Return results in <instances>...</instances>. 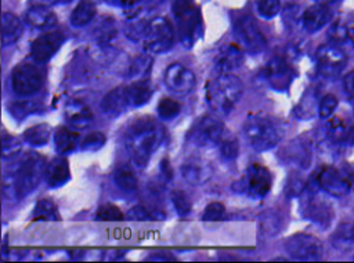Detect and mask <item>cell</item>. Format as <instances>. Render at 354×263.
Segmentation results:
<instances>
[{"label": "cell", "instance_id": "cell-1", "mask_svg": "<svg viewBox=\"0 0 354 263\" xmlns=\"http://www.w3.org/2000/svg\"><path fill=\"white\" fill-rule=\"evenodd\" d=\"M46 159L36 152H26L18 158L3 174L1 191L8 202H19L32 194L44 179Z\"/></svg>", "mask_w": 354, "mask_h": 263}, {"label": "cell", "instance_id": "cell-2", "mask_svg": "<svg viewBox=\"0 0 354 263\" xmlns=\"http://www.w3.org/2000/svg\"><path fill=\"white\" fill-rule=\"evenodd\" d=\"M165 138V127L152 116L134 119L124 133V147L133 163L144 167Z\"/></svg>", "mask_w": 354, "mask_h": 263}, {"label": "cell", "instance_id": "cell-3", "mask_svg": "<svg viewBox=\"0 0 354 263\" xmlns=\"http://www.w3.org/2000/svg\"><path fill=\"white\" fill-rule=\"evenodd\" d=\"M242 132L249 147L257 152L277 147L285 133L282 123L266 112L249 114L243 122Z\"/></svg>", "mask_w": 354, "mask_h": 263}, {"label": "cell", "instance_id": "cell-4", "mask_svg": "<svg viewBox=\"0 0 354 263\" xmlns=\"http://www.w3.org/2000/svg\"><path fill=\"white\" fill-rule=\"evenodd\" d=\"M243 94V84L234 73H221L206 86V102L217 116L231 114Z\"/></svg>", "mask_w": 354, "mask_h": 263}, {"label": "cell", "instance_id": "cell-5", "mask_svg": "<svg viewBox=\"0 0 354 263\" xmlns=\"http://www.w3.org/2000/svg\"><path fill=\"white\" fill-rule=\"evenodd\" d=\"M173 11L177 21L178 40L185 48H191L199 36V11L192 4V0H174Z\"/></svg>", "mask_w": 354, "mask_h": 263}, {"label": "cell", "instance_id": "cell-6", "mask_svg": "<svg viewBox=\"0 0 354 263\" xmlns=\"http://www.w3.org/2000/svg\"><path fill=\"white\" fill-rule=\"evenodd\" d=\"M321 190L304 188L300 194V212L308 221L326 228L333 219V208L329 201L319 192Z\"/></svg>", "mask_w": 354, "mask_h": 263}, {"label": "cell", "instance_id": "cell-7", "mask_svg": "<svg viewBox=\"0 0 354 263\" xmlns=\"http://www.w3.org/2000/svg\"><path fill=\"white\" fill-rule=\"evenodd\" d=\"M224 133V123L218 116L205 115L187 132V141L198 148H213L220 144Z\"/></svg>", "mask_w": 354, "mask_h": 263}, {"label": "cell", "instance_id": "cell-8", "mask_svg": "<svg viewBox=\"0 0 354 263\" xmlns=\"http://www.w3.org/2000/svg\"><path fill=\"white\" fill-rule=\"evenodd\" d=\"M176 35L173 25L163 17L149 19L145 37L142 40L144 48L149 54H163L174 46Z\"/></svg>", "mask_w": 354, "mask_h": 263}, {"label": "cell", "instance_id": "cell-9", "mask_svg": "<svg viewBox=\"0 0 354 263\" xmlns=\"http://www.w3.org/2000/svg\"><path fill=\"white\" fill-rule=\"evenodd\" d=\"M44 84V75L39 66L30 62L17 65L11 75L12 91L25 98L36 94Z\"/></svg>", "mask_w": 354, "mask_h": 263}, {"label": "cell", "instance_id": "cell-10", "mask_svg": "<svg viewBox=\"0 0 354 263\" xmlns=\"http://www.w3.org/2000/svg\"><path fill=\"white\" fill-rule=\"evenodd\" d=\"M283 248L292 259L303 260V262L319 260L324 253L321 241L304 233H296L288 237L283 241Z\"/></svg>", "mask_w": 354, "mask_h": 263}, {"label": "cell", "instance_id": "cell-11", "mask_svg": "<svg viewBox=\"0 0 354 263\" xmlns=\"http://www.w3.org/2000/svg\"><path fill=\"white\" fill-rule=\"evenodd\" d=\"M234 35L239 46L250 54L261 53L267 44L263 32L257 26L256 21L249 15H242L235 21Z\"/></svg>", "mask_w": 354, "mask_h": 263}, {"label": "cell", "instance_id": "cell-12", "mask_svg": "<svg viewBox=\"0 0 354 263\" xmlns=\"http://www.w3.org/2000/svg\"><path fill=\"white\" fill-rule=\"evenodd\" d=\"M346 55L335 44L319 46L315 53V65L324 79H336L346 66Z\"/></svg>", "mask_w": 354, "mask_h": 263}, {"label": "cell", "instance_id": "cell-13", "mask_svg": "<svg viewBox=\"0 0 354 263\" xmlns=\"http://www.w3.org/2000/svg\"><path fill=\"white\" fill-rule=\"evenodd\" d=\"M241 184V191H245L254 199H261L270 192L272 187V176L266 166L260 163H252L248 166Z\"/></svg>", "mask_w": 354, "mask_h": 263}, {"label": "cell", "instance_id": "cell-14", "mask_svg": "<svg viewBox=\"0 0 354 263\" xmlns=\"http://www.w3.org/2000/svg\"><path fill=\"white\" fill-rule=\"evenodd\" d=\"M315 185L332 197H343L350 191L351 180L335 166H322L315 173Z\"/></svg>", "mask_w": 354, "mask_h": 263}, {"label": "cell", "instance_id": "cell-15", "mask_svg": "<svg viewBox=\"0 0 354 263\" xmlns=\"http://www.w3.org/2000/svg\"><path fill=\"white\" fill-rule=\"evenodd\" d=\"M163 80L166 87L176 96L189 94L196 84V78L194 72L178 62H174L166 68Z\"/></svg>", "mask_w": 354, "mask_h": 263}, {"label": "cell", "instance_id": "cell-16", "mask_svg": "<svg viewBox=\"0 0 354 263\" xmlns=\"http://www.w3.org/2000/svg\"><path fill=\"white\" fill-rule=\"evenodd\" d=\"M65 42V36L57 30H47L30 43V55L35 62H48L61 48Z\"/></svg>", "mask_w": 354, "mask_h": 263}, {"label": "cell", "instance_id": "cell-17", "mask_svg": "<svg viewBox=\"0 0 354 263\" xmlns=\"http://www.w3.org/2000/svg\"><path fill=\"white\" fill-rule=\"evenodd\" d=\"M263 76L267 83L277 91H283L289 87L295 78L292 66L282 57H274L263 69Z\"/></svg>", "mask_w": 354, "mask_h": 263}, {"label": "cell", "instance_id": "cell-18", "mask_svg": "<svg viewBox=\"0 0 354 263\" xmlns=\"http://www.w3.org/2000/svg\"><path fill=\"white\" fill-rule=\"evenodd\" d=\"M332 19V10L329 4L315 3L310 6L301 15V25L306 32L315 33L326 26Z\"/></svg>", "mask_w": 354, "mask_h": 263}, {"label": "cell", "instance_id": "cell-19", "mask_svg": "<svg viewBox=\"0 0 354 263\" xmlns=\"http://www.w3.org/2000/svg\"><path fill=\"white\" fill-rule=\"evenodd\" d=\"M180 172L183 179L191 185H202L212 177V167L199 158H188L181 166Z\"/></svg>", "mask_w": 354, "mask_h": 263}, {"label": "cell", "instance_id": "cell-20", "mask_svg": "<svg viewBox=\"0 0 354 263\" xmlns=\"http://www.w3.org/2000/svg\"><path fill=\"white\" fill-rule=\"evenodd\" d=\"M100 108L105 115L112 116V118H116V116L122 115L123 112H126L129 108H131L124 86H120V87H116V89L108 91L102 97V100L100 102Z\"/></svg>", "mask_w": 354, "mask_h": 263}, {"label": "cell", "instance_id": "cell-21", "mask_svg": "<svg viewBox=\"0 0 354 263\" xmlns=\"http://www.w3.org/2000/svg\"><path fill=\"white\" fill-rule=\"evenodd\" d=\"M71 180V170H69V162L64 155H59L57 158H53L44 172V181L51 188H58L64 184H66Z\"/></svg>", "mask_w": 354, "mask_h": 263}, {"label": "cell", "instance_id": "cell-22", "mask_svg": "<svg viewBox=\"0 0 354 263\" xmlns=\"http://www.w3.org/2000/svg\"><path fill=\"white\" fill-rule=\"evenodd\" d=\"M243 64V54L242 50L238 46H224L220 48L216 62H214V69L218 75L221 73H232L235 69H238Z\"/></svg>", "mask_w": 354, "mask_h": 263}, {"label": "cell", "instance_id": "cell-23", "mask_svg": "<svg viewBox=\"0 0 354 263\" xmlns=\"http://www.w3.org/2000/svg\"><path fill=\"white\" fill-rule=\"evenodd\" d=\"M25 21L32 28L40 30H51L58 22L57 15L50 10V7L37 4H32V7L25 12Z\"/></svg>", "mask_w": 354, "mask_h": 263}, {"label": "cell", "instance_id": "cell-24", "mask_svg": "<svg viewBox=\"0 0 354 263\" xmlns=\"http://www.w3.org/2000/svg\"><path fill=\"white\" fill-rule=\"evenodd\" d=\"M93 114L87 105L72 101L65 107V120L73 129H86L93 123Z\"/></svg>", "mask_w": 354, "mask_h": 263}, {"label": "cell", "instance_id": "cell-25", "mask_svg": "<svg viewBox=\"0 0 354 263\" xmlns=\"http://www.w3.org/2000/svg\"><path fill=\"white\" fill-rule=\"evenodd\" d=\"M80 143V136L76 130L71 127L61 126L54 132V148L58 155L72 154Z\"/></svg>", "mask_w": 354, "mask_h": 263}, {"label": "cell", "instance_id": "cell-26", "mask_svg": "<svg viewBox=\"0 0 354 263\" xmlns=\"http://www.w3.org/2000/svg\"><path fill=\"white\" fill-rule=\"evenodd\" d=\"M24 33L22 21L12 12L1 15V44L3 47L11 46L19 40Z\"/></svg>", "mask_w": 354, "mask_h": 263}, {"label": "cell", "instance_id": "cell-27", "mask_svg": "<svg viewBox=\"0 0 354 263\" xmlns=\"http://www.w3.org/2000/svg\"><path fill=\"white\" fill-rule=\"evenodd\" d=\"M124 89H126V94L131 108H138L141 105H145L151 100L153 93V89L148 79L130 82V84L124 86Z\"/></svg>", "mask_w": 354, "mask_h": 263}, {"label": "cell", "instance_id": "cell-28", "mask_svg": "<svg viewBox=\"0 0 354 263\" xmlns=\"http://www.w3.org/2000/svg\"><path fill=\"white\" fill-rule=\"evenodd\" d=\"M328 138L336 145L348 144L354 136V127L340 118H332L326 126Z\"/></svg>", "mask_w": 354, "mask_h": 263}, {"label": "cell", "instance_id": "cell-29", "mask_svg": "<svg viewBox=\"0 0 354 263\" xmlns=\"http://www.w3.org/2000/svg\"><path fill=\"white\" fill-rule=\"evenodd\" d=\"M330 242L335 249L342 252H350L354 249V223L342 221L330 237Z\"/></svg>", "mask_w": 354, "mask_h": 263}, {"label": "cell", "instance_id": "cell-30", "mask_svg": "<svg viewBox=\"0 0 354 263\" xmlns=\"http://www.w3.org/2000/svg\"><path fill=\"white\" fill-rule=\"evenodd\" d=\"M152 65H153V58L149 55V53L137 55L136 58L131 60L130 65L127 66L126 76L130 82L147 80L151 73Z\"/></svg>", "mask_w": 354, "mask_h": 263}, {"label": "cell", "instance_id": "cell-31", "mask_svg": "<svg viewBox=\"0 0 354 263\" xmlns=\"http://www.w3.org/2000/svg\"><path fill=\"white\" fill-rule=\"evenodd\" d=\"M286 161L300 167H306L310 163L311 152L310 144L306 141V138H296L290 143L286 149Z\"/></svg>", "mask_w": 354, "mask_h": 263}, {"label": "cell", "instance_id": "cell-32", "mask_svg": "<svg viewBox=\"0 0 354 263\" xmlns=\"http://www.w3.org/2000/svg\"><path fill=\"white\" fill-rule=\"evenodd\" d=\"M97 14L95 3L91 0H82L71 12V25L75 28H83L88 25Z\"/></svg>", "mask_w": 354, "mask_h": 263}, {"label": "cell", "instance_id": "cell-33", "mask_svg": "<svg viewBox=\"0 0 354 263\" xmlns=\"http://www.w3.org/2000/svg\"><path fill=\"white\" fill-rule=\"evenodd\" d=\"M113 183L123 192H134L138 187V180L134 170L130 166L122 165L113 172Z\"/></svg>", "mask_w": 354, "mask_h": 263}, {"label": "cell", "instance_id": "cell-34", "mask_svg": "<svg viewBox=\"0 0 354 263\" xmlns=\"http://www.w3.org/2000/svg\"><path fill=\"white\" fill-rule=\"evenodd\" d=\"M51 136V127L48 123H37L35 126L28 127L24 134L22 140L32 147H41L46 145Z\"/></svg>", "mask_w": 354, "mask_h": 263}, {"label": "cell", "instance_id": "cell-35", "mask_svg": "<svg viewBox=\"0 0 354 263\" xmlns=\"http://www.w3.org/2000/svg\"><path fill=\"white\" fill-rule=\"evenodd\" d=\"M33 221H55L59 220V213L55 203L50 198H41L37 201L33 212Z\"/></svg>", "mask_w": 354, "mask_h": 263}, {"label": "cell", "instance_id": "cell-36", "mask_svg": "<svg viewBox=\"0 0 354 263\" xmlns=\"http://www.w3.org/2000/svg\"><path fill=\"white\" fill-rule=\"evenodd\" d=\"M116 24L113 18L102 17L93 29V36L97 44H109V42L116 36Z\"/></svg>", "mask_w": 354, "mask_h": 263}, {"label": "cell", "instance_id": "cell-37", "mask_svg": "<svg viewBox=\"0 0 354 263\" xmlns=\"http://www.w3.org/2000/svg\"><path fill=\"white\" fill-rule=\"evenodd\" d=\"M148 22L149 21L144 19L142 17H140L137 14L134 17H131V19L127 21L123 28L126 37L131 42H142L145 37V33H147Z\"/></svg>", "mask_w": 354, "mask_h": 263}, {"label": "cell", "instance_id": "cell-38", "mask_svg": "<svg viewBox=\"0 0 354 263\" xmlns=\"http://www.w3.org/2000/svg\"><path fill=\"white\" fill-rule=\"evenodd\" d=\"M43 111V105L37 100H21L10 104V112L17 119H24L29 115H35Z\"/></svg>", "mask_w": 354, "mask_h": 263}, {"label": "cell", "instance_id": "cell-39", "mask_svg": "<svg viewBox=\"0 0 354 263\" xmlns=\"http://www.w3.org/2000/svg\"><path fill=\"white\" fill-rule=\"evenodd\" d=\"M259 224H260L261 234H264L267 237H274L275 234H278L281 231L282 220H281L278 212L267 210V212L261 213Z\"/></svg>", "mask_w": 354, "mask_h": 263}, {"label": "cell", "instance_id": "cell-40", "mask_svg": "<svg viewBox=\"0 0 354 263\" xmlns=\"http://www.w3.org/2000/svg\"><path fill=\"white\" fill-rule=\"evenodd\" d=\"M220 155L224 161H235L239 154V141L234 134L224 133L220 144Z\"/></svg>", "mask_w": 354, "mask_h": 263}, {"label": "cell", "instance_id": "cell-41", "mask_svg": "<svg viewBox=\"0 0 354 263\" xmlns=\"http://www.w3.org/2000/svg\"><path fill=\"white\" fill-rule=\"evenodd\" d=\"M180 111H181L180 102L169 97L162 98L156 107V114L162 120H171L177 118L180 115Z\"/></svg>", "mask_w": 354, "mask_h": 263}, {"label": "cell", "instance_id": "cell-42", "mask_svg": "<svg viewBox=\"0 0 354 263\" xmlns=\"http://www.w3.org/2000/svg\"><path fill=\"white\" fill-rule=\"evenodd\" d=\"M127 219L136 220V221H151V220H162L165 219V215H162V212H158V210L153 212L144 205H136L127 212Z\"/></svg>", "mask_w": 354, "mask_h": 263}, {"label": "cell", "instance_id": "cell-43", "mask_svg": "<svg viewBox=\"0 0 354 263\" xmlns=\"http://www.w3.org/2000/svg\"><path fill=\"white\" fill-rule=\"evenodd\" d=\"M22 149V143L19 138L4 133L1 136V156L3 159H12L15 158Z\"/></svg>", "mask_w": 354, "mask_h": 263}, {"label": "cell", "instance_id": "cell-44", "mask_svg": "<svg viewBox=\"0 0 354 263\" xmlns=\"http://www.w3.org/2000/svg\"><path fill=\"white\" fill-rule=\"evenodd\" d=\"M170 199L178 216H188L191 213V199L183 190H173L170 194Z\"/></svg>", "mask_w": 354, "mask_h": 263}, {"label": "cell", "instance_id": "cell-45", "mask_svg": "<svg viewBox=\"0 0 354 263\" xmlns=\"http://www.w3.org/2000/svg\"><path fill=\"white\" fill-rule=\"evenodd\" d=\"M124 216L122 210L113 203H104L95 212V220L101 221H120Z\"/></svg>", "mask_w": 354, "mask_h": 263}, {"label": "cell", "instance_id": "cell-46", "mask_svg": "<svg viewBox=\"0 0 354 263\" xmlns=\"http://www.w3.org/2000/svg\"><path fill=\"white\" fill-rule=\"evenodd\" d=\"M281 6H282L281 0H257L256 10L263 18L270 19L279 14Z\"/></svg>", "mask_w": 354, "mask_h": 263}, {"label": "cell", "instance_id": "cell-47", "mask_svg": "<svg viewBox=\"0 0 354 263\" xmlns=\"http://www.w3.org/2000/svg\"><path fill=\"white\" fill-rule=\"evenodd\" d=\"M106 138L102 133L100 132H93L90 134H87L82 143H80V147L83 151H97L100 148H102V145L105 144Z\"/></svg>", "mask_w": 354, "mask_h": 263}, {"label": "cell", "instance_id": "cell-48", "mask_svg": "<svg viewBox=\"0 0 354 263\" xmlns=\"http://www.w3.org/2000/svg\"><path fill=\"white\" fill-rule=\"evenodd\" d=\"M337 98L333 94H326L321 98L319 104H318V114L322 119H328L332 116V114L336 111L337 108Z\"/></svg>", "mask_w": 354, "mask_h": 263}, {"label": "cell", "instance_id": "cell-49", "mask_svg": "<svg viewBox=\"0 0 354 263\" xmlns=\"http://www.w3.org/2000/svg\"><path fill=\"white\" fill-rule=\"evenodd\" d=\"M225 215V206L221 202L209 203L202 215V220L205 221H217L221 220Z\"/></svg>", "mask_w": 354, "mask_h": 263}, {"label": "cell", "instance_id": "cell-50", "mask_svg": "<svg viewBox=\"0 0 354 263\" xmlns=\"http://www.w3.org/2000/svg\"><path fill=\"white\" fill-rule=\"evenodd\" d=\"M159 169H160V176H162L163 181L169 183L173 179V169H171V165H170L169 159H166V158L162 159Z\"/></svg>", "mask_w": 354, "mask_h": 263}, {"label": "cell", "instance_id": "cell-51", "mask_svg": "<svg viewBox=\"0 0 354 263\" xmlns=\"http://www.w3.org/2000/svg\"><path fill=\"white\" fill-rule=\"evenodd\" d=\"M111 1L126 10H137L144 4V0H111Z\"/></svg>", "mask_w": 354, "mask_h": 263}, {"label": "cell", "instance_id": "cell-52", "mask_svg": "<svg viewBox=\"0 0 354 263\" xmlns=\"http://www.w3.org/2000/svg\"><path fill=\"white\" fill-rule=\"evenodd\" d=\"M343 86L346 93L350 96V98H354V69L350 71L344 79H343Z\"/></svg>", "mask_w": 354, "mask_h": 263}, {"label": "cell", "instance_id": "cell-53", "mask_svg": "<svg viewBox=\"0 0 354 263\" xmlns=\"http://www.w3.org/2000/svg\"><path fill=\"white\" fill-rule=\"evenodd\" d=\"M72 0H30V4H37V6H46V7H54V6H61V4H68Z\"/></svg>", "mask_w": 354, "mask_h": 263}, {"label": "cell", "instance_id": "cell-54", "mask_svg": "<svg viewBox=\"0 0 354 263\" xmlns=\"http://www.w3.org/2000/svg\"><path fill=\"white\" fill-rule=\"evenodd\" d=\"M147 260H162V262H166V260H176L174 256L169 252H165V251H159V252H153L152 255L148 256Z\"/></svg>", "mask_w": 354, "mask_h": 263}, {"label": "cell", "instance_id": "cell-55", "mask_svg": "<svg viewBox=\"0 0 354 263\" xmlns=\"http://www.w3.org/2000/svg\"><path fill=\"white\" fill-rule=\"evenodd\" d=\"M165 0H144V4L142 6H158V4H162Z\"/></svg>", "mask_w": 354, "mask_h": 263}, {"label": "cell", "instance_id": "cell-56", "mask_svg": "<svg viewBox=\"0 0 354 263\" xmlns=\"http://www.w3.org/2000/svg\"><path fill=\"white\" fill-rule=\"evenodd\" d=\"M348 43L354 46V28H350V33H348Z\"/></svg>", "mask_w": 354, "mask_h": 263}, {"label": "cell", "instance_id": "cell-57", "mask_svg": "<svg viewBox=\"0 0 354 263\" xmlns=\"http://www.w3.org/2000/svg\"><path fill=\"white\" fill-rule=\"evenodd\" d=\"M317 3H324V4H330V3H335L337 0H315Z\"/></svg>", "mask_w": 354, "mask_h": 263}, {"label": "cell", "instance_id": "cell-58", "mask_svg": "<svg viewBox=\"0 0 354 263\" xmlns=\"http://www.w3.org/2000/svg\"><path fill=\"white\" fill-rule=\"evenodd\" d=\"M281 1H283V3H288V4H292L295 0H281Z\"/></svg>", "mask_w": 354, "mask_h": 263}, {"label": "cell", "instance_id": "cell-59", "mask_svg": "<svg viewBox=\"0 0 354 263\" xmlns=\"http://www.w3.org/2000/svg\"><path fill=\"white\" fill-rule=\"evenodd\" d=\"M351 108H353V112H354V98H351Z\"/></svg>", "mask_w": 354, "mask_h": 263}, {"label": "cell", "instance_id": "cell-60", "mask_svg": "<svg viewBox=\"0 0 354 263\" xmlns=\"http://www.w3.org/2000/svg\"><path fill=\"white\" fill-rule=\"evenodd\" d=\"M91 1H94V3H95V1H105V0H91Z\"/></svg>", "mask_w": 354, "mask_h": 263}]
</instances>
